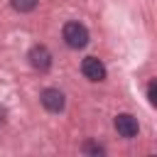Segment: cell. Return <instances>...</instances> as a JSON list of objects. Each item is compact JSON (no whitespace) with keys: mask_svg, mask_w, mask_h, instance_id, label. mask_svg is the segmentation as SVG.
I'll return each mask as SVG.
<instances>
[{"mask_svg":"<svg viewBox=\"0 0 157 157\" xmlns=\"http://www.w3.org/2000/svg\"><path fill=\"white\" fill-rule=\"evenodd\" d=\"M61 34H64L66 47H71V49H83L88 44V29L81 22H66Z\"/></svg>","mask_w":157,"mask_h":157,"instance_id":"obj_1","label":"cell"},{"mask_svg":"<svg viewBox=\"0 0 157 157\" xmlns=\"http://www.w3.org/2000/svg\"><path fill=\"white\" fill-rule=\"evenodd\" d=\"M39 101H42V105L49 113H61L64 105H66V98H64V93L59 88H44L42 96H39Z\"/></svg>","mask_w":157,"mask_h":157,"instance_id":"obj_2","label":"cell"},{"mask_svg":"<svg viewBox=\"0 0 157 157\" xmlns=\"http://www.w3.org/2000/svg\"><path fill=\"white\" fill-rule=\"evenodd\" d=\"M27 59H29V64H32L37 71H47V69L52 66V52H49L44 44H34V47L29 49Z\"/></svg>","mask_w":157,"mask_h":157,"instance_id":"obj_3","label":"cell"},{"mask_svg":"<svg viewBox=\"0 0 157 157\" xmlns=\"http://www.w3.org/2000/svg\"><path fill=\"white\" fill-rule=\"evenodd\" d=\"M81 71H83V76H86L88 81H103V78H105V66H103V61L96 59V56H86V59L81 61Z\"/></svg>","mask_w":157,"mask_h":157,"instance_id":"obj_4","label":"cell"},{"mask_svg":"<svg viewBox=\"0 0 157 157\" xmlns=\"http://www.w3.org/2000/svg\"><path fill=\"white\" fill-rule=\"evenodd\" d=\"M115 130H118V135L120 137H135L137 135V130H140V125H137V118L135 115H130V113H120L118 118H115Z\"/></svg>","mask_w":157,"mask_h":157,"instance_id":"obj_5","label":"cell"},{"mask_svg":"<svg viewBox=\"0 0 157 157\" xmlns=\"http://www.w3.org/2000/svg\"><path fill=\"white\" fill-rule=\"evenodd\" d=\"M37 2H39V0H10V5H12L17 12H32V10L37 7Z\"/></svg>","mask_w":157,"mask_h":157,"instance_id":"obj_6","label":"cell"},{"mask_svg":"<svg viewBox=\"0 0 157 157\" xmlns=\"http://www.w3.org/2000/svg\"><path fill=\"white\" fill-rule=\"evenodd\" d=\"M147 98H150L152 105L157 103V81H150V86H147Z\"/></svg>","mask_w":157,"mask_h":157,"instance_id":"obj_7","label":"cell"},{"mask_svg":"<svg viewBox=\"0 0 157 157\" xmlns=\"http://www.w3.org/2000/svg\"><path fill=\"white\" fill-rule=\"evenodd\" d=\"M83 150H86V152H93V155H103V150H101L98 145H91V142H88V145H86Z\"/></svg>","mask_w":157,"mask_h":157,"instance_id":"obj_8","label":"cell"}]
</instances>
